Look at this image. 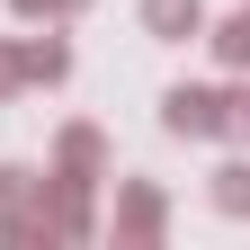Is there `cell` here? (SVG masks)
Listing matches in <instances>:
<instances>
[{
    "instance_id": "277c9868",
    "label": "cell",
    "mask_w": 250,
    "mask_h": 250,
    "mask_svg": "<svg viewBox=\"0 0 250 250\" xmlns=\"http://www.w3.org/2000/svg\"><path fill=\"white\" fill-rule=\"evenodd\" d=\"M143 36H152V45H188V36H206V0H143Z\"/></svg>"
},
{
    "instance_id": "ba28073f",
    "label": "cell",
    "mask_w": 250,
    "mask_h": 250,
    "mask_svg": "<svg viewBox=\"0 0 250 250\" xmlns=\"http://www.w3.org/2000/svg\"><path fill=\"white\" fill-rule=\"evenodd\" d=\"M81 9H89V0H9V18H27V27H62Z\"/></svg>"
},
{
    "instance_id": "52a82bcc",
    "label": "cell",
    "mask_w": 250,
    "mask_h": 250,
    "mask_svg": "<svg viewBox=\"0 0 250 250\" xmlns=\"http://www.w3.org/2000/svg\"><path fill=\"white\" fill-rule=\"evenodd\" d=\"M206 197H214V214H250V161H224Z\"/></svg>"
},
{
    "instance_id": "5b68a950",
    "label": "cell",
    "mask_w": 250,
    "mask_h": 250,
    "mask_svg": "<svg viewBox=\"0 0 250 250\" xmlns=\"http://www.w3.org/2000/svg\"><path fill=\"white\" fill-rule=\"evenodd\" d=\"M9 54H18V81H45V89L72 72V45H62L54 27H45V36H9Z\"/></svg>"
},
{
    "instance_id": "6da1fadb",
    "label": "cell",
    "mask_w": 250,
    "mask_h": 250,
    "mask_svg": "<svg viewBox=\"0 0 250 250\" xmlns=\"http://www.w3.org/2000/svg\"><path fill=\"white\" fill-rule=\"evenodd\" d=\"M161 134H179V143H224L232 134V89H206V81L161 89Z\"/></svg>"
},
{
    "instance_id": "3957f363",
    "label": "cell",
    "mask_w": 250,
    "mask_h": 250,
    "mask_svg": "<svg viewBox=\"0 0 250 250\" xmlns=\"http://www.w3.org/2000/svg\"><path fill=\"white\" fill-rule=\"evenodd\" d=\"M161 224H170L161 188H152V179H125L116 188V241H161Z\"/></svg>"
},
{
    "instance_id": "7a4b0ae2",
    "label": "cell",
    "mask_w": 250,
    "mask_h": 250,
    "mask_svg": "<svg viewBox=\"0 0 250 250\" xmlns=\"http://www.w3.org/2000/svg\"><path fill=\"white\" fill-rule=\"evenodd\" d=\"M54 179H81V188L107 179V134L99 125H62L54 134Z\"/></svg>"
},
{
    "instance_id": "9c48e42d",
    "label": "cell",
    "mask_w": 250,
    "mask_h": 250,
    "mask_svg": "<svg viewBox=\"0 0 250 250\" xmlns=\"http://www.w3.org/2000/svg\"><path fill=\"white\" fill-rule=\"evenodd\" d=\"M232 134H250V89H232Z\"/></svg>"
},
{
    "instance_id": "8992f818",
    "label": "cell",
    "mask_w": 250,
    "mask_h": 250,
    "mask_svg": "<svg viewBox=\"0 0 250 250\" xmlns=\"http://www.w3.org/2000/svg\"><path fill=\"white\" fill-rule=\"evenodd\" d=\"M206 45H214L224 72H250V0H241L232 18H206Z\"/></svg>"
}]
</instances>
